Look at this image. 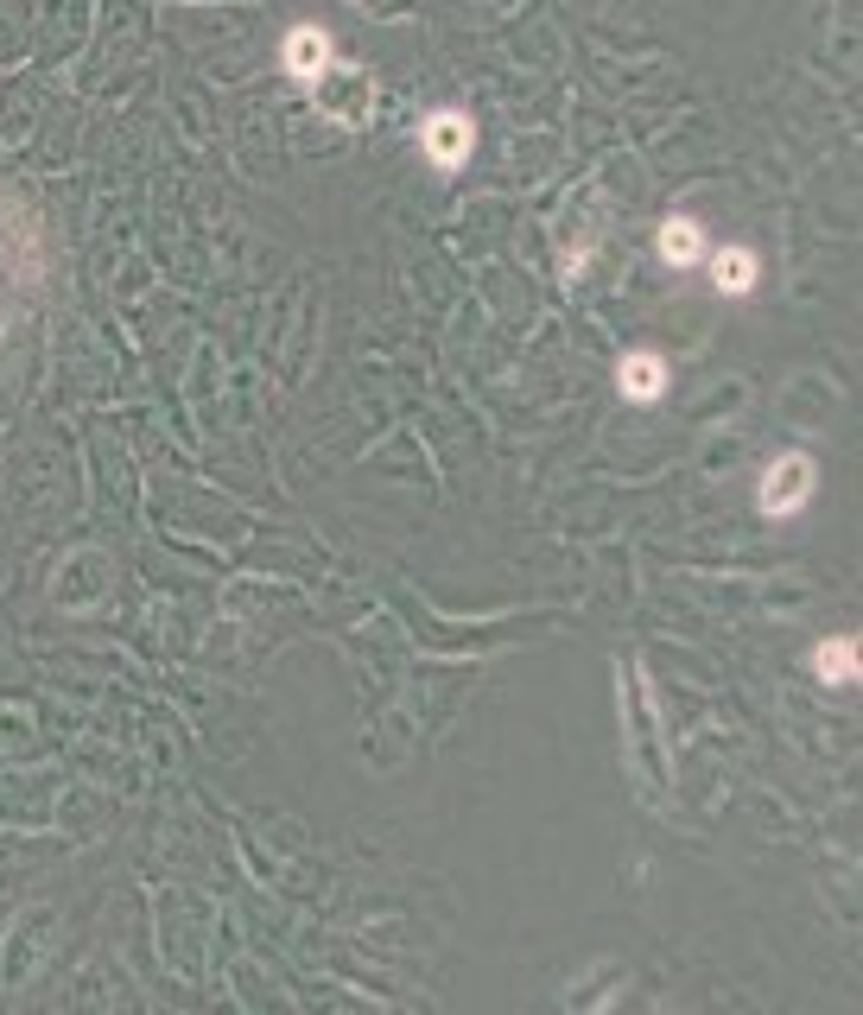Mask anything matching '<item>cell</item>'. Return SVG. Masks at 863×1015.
<instances>
[{
	"label": "cell",
	"instance_id": "obj_6",
	"mask_svg": "<svg viewBox=\"0 0 863 1015\" xmlns=\"http://www.w3.org/2000/svg\"><path fill=\"white\" fill-rule=\"evenodd\" d=\"M819 680H832V685L857 680V641H825L819 648Z\"/></svg>",
	"mask_w": 863,
	"mask_h": 1015
},
{
	"label": "cell",
	"instance_id": "obj_4",
	"mask_svg": "<svg viewBox=\"0 0 863 1015\" xmlns=\"http://www.w3.org/2000/svg\"><path fill=\"white\" fill-rule=\"evenodd\" d=\"M660 254H667L673 267H692V260H705V228L692 223V216H673V223L660 228Z\"/></svg>",
	"mask_w": 863,
	"mask_h": 1015
},
{
	"label": "cell",
	"instance_id": "obj_7",
	"mask_svg": "<svg viewBox=\"0 0 863 1015\" xmlns=\"http://www.w3.org/2000/svg\"><path fill=\"white\" fill-rule=\"evenodd\" d=\"M756 286V260L749 248H724L717 254V292H749Z\"/></svg>",
	"mask_w": 863,
	"mask_h": 1015
},
{
	"label": "cell",
	"instance_id": "obj_5",
	"mask_svg": "<svg viewBox=\"0 0 863 1015\" xmlns=\"http://www.w3.org/2000/svg\"><path fill=\"white\" fill-rule=\"evenodd\" d=\"M660 387H667L660 355H629V362H622V394H629V400H660Z\"/></svg>",
	"mask_w": 863,
	"mask_h": 1015
},
{
	"label": "cell",
	"instance_id": "obj_1",
	"mask_svg": "<svg viewBox=\"0 0 863 1015\" xmlns=\"http://www.w3.org/2000/svg\"><path fill=\"white\" fill-rule=\"evenodd\" d=\"M812 495V463L807 457H781L775 470H768V482H761V507L768 514H800Z\"/></svg>",
	"mask_w": 863,
	"mask_h": 1015
},
{
	"label": "cell",
	"instance_id": "obj_3",
	"mask_svg": "<svg viewBox=\"0 0 863 1015\" xmlns=\"http://www.w3.org/2000/svg\"><path fill=\"white\" fill-rule=\"evenodd\" d=\"M286 71L305 76V83L330 71V32L324 25H292V39H286Z\"/></svg>",
	"mask_w": 863,
	"mask_h": 1015
},
{
	"label": "cell",
	"instance_id": "obj_2",
	"mask_svg": "<svg viewBox=\"0 0 863 1015\" xmlns=\"http://www.w3.org/2000/svg\"><path fill=\"white\" fill-rule=\"evenodd\" d=\"M470 147H477V127H470V115L445 108V115H432V121H426V152L445 165V172H457V165L470 159Z\"/></svg>",
	"mask_w": 863,
	"mask_h": 1015
}]
</instances>
